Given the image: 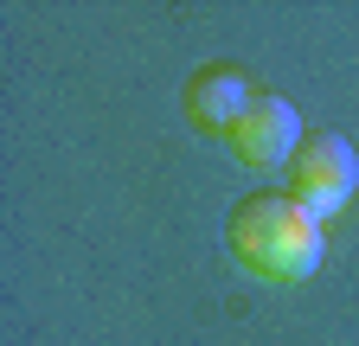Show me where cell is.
I'll return each mask as SVG.
<instances>
[{"label":"cell","mask_w":359,"mask_h":346,"mask_svg":"<svg viewBox=\"0 0 359 346\" xmlns=\"http://www.w3.org/2000/svg\"><path fill=\"white\" fill-rule=\"evenodd\" d=\"M250 97H257V77L244 64H199L187 77V116L199 128H212V135H224V128L250 109Z\"/></svg>","instance_id":"obj_4"},{"label":"cell","mask_w":359,"mask_h":346,"mask_svg":"<svg viewBox=\"0 0 359 346\" xmlns=\"http://www.w3.org/2000/svg\"><path fill=\"white\" fill-rule=\"evenodd\" d=\"M224 148H231L244 167H257V173L289 167L295 148H302V116H295V103L276 97V90H257L250 109H244L231 128H224Z\"/></svg>","instance_id":"obj_3"},{"label":"cell","mask_w":359,"mask_h":346,"mask_svg":"<svg viewBox=\"0 0 359 346\" xmlns=\"http://www.w3.org/2000/svg\"><path fill=\"white\" fill-rule=\"evenodd\" d=\"M231 250L263 282H302L314 276L327 237H321V219L289 186H257L231 205Z\"/></svg>","instance_id":"obj_1"},{"label":"cell","mask_w":359,"mask_h":346,"mask_svg":"<svg viewBox=\"0 0 359 346\" xmlns=\"http://www.w3.org/2000/svg\"><path fill=\"white\" fill-rule=\"evenodd\" d=\"M289 193L327 225L334 212L359 193V154H353V141L334 135V128L302 135V148H295V160H289Z\"/></svg>","instance_id":"obj_2"}]
</instances>
